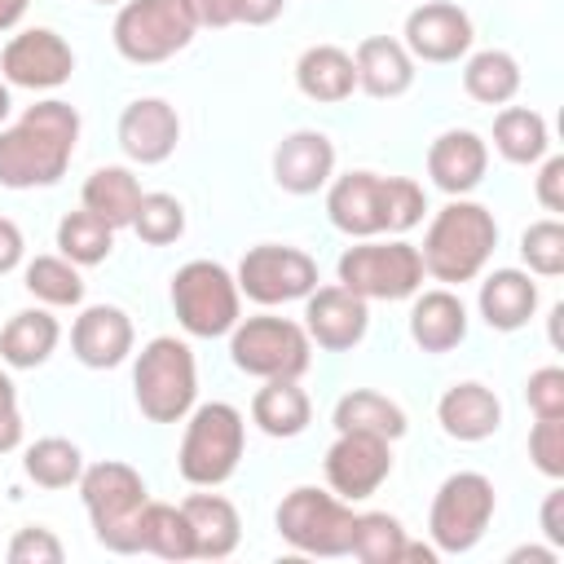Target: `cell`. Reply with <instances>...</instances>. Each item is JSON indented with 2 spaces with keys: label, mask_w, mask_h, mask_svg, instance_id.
Wrapping results in <instances>:
<instances>
[{
  "label": "cell",
  "mask_w": 564,
  "mask_h": 564,
  "mask_svg": "<svg viewBox=\"0 0 564 564\" xmlns=\"http://www.w3.org/2000/svg\"><path fill=\"white\" fill-rule=\"evenodd\" d=\"M79 145V110L62 97L26 106L0 128V189H48L66 176Z\"/></svg>",
  "instance_id": "cell-1"
},
{
  "label": "cell",
  "mask_w": 564,
  "mask_h": 564,
  "mask_svg": "<svg viewBox=\"0 0 564 564\" xmlns=\"http://www.w3.org/2000/svg\"><path fill=\"white\" fill-rule=\"evenodd\" d=\"M494 247H498L494 212L476 198H449L441 212H432L419 256H423L427 278H436L445 286H463L485 273Z\"/></svg>",
  "instance_id": "cell-2"
},
{
  "label": "cell",
  "mask_w": 564,
  "mask_h": 564,
  "mask_svg": "<svg viewBox=\"0 0 564 564\" xmlns=\"http://www.w3.org/2000/svg\"><path fill=\"white\" fill-rule=\"evenodd\" d=\"M75 489H79V502L88 511L93 538L115 555H137L141 551V511L150 502L141 471L119 463V458L84 463V476Z\"/></svg>",
  "instance_id": "cell-3"
},
{
  "label": "cell",
  "mask_w": 564,
  "mask_h": 564,
  "mask_svg": "<svg viewBox=\"0 0 564 564\" xmlns=\"http://www.w3.org/2000/svg\"><path fill=\"white\" fill-rule=\"evenodd\" d=\"M181 432V449H176V471L185 485L194 489H220L247 449V419L238 405L229 401H203L194 405Z\"/></svg>",
  "instance_id": "cell-4"
},
{
  "label": "cell",
  "mask_w": 564,
  "mask_h": 564,
  "mask_svg": "<svg viewBox=\"0 0 564 564\" xmlns=\"http://www.w3.org/2000/svg\"><path fill=\"white\" fill-rule=\"evenodd\" d=\"M132 401L150 423H181L198 405V361L176 335H154L132 357Z\"/></svg>",
  "instance_id": "cell-5"
},
{
  "label": "cell",
  "mask_w": 564,
  "mask_h": 564,
  "mask_svg": "<svg viewBox=\"0 0 564 564\" xmlns=\"http://www.w3.org/2000/svg\"><path fill=\"white\" fill-rule=\"evenodd\" d=\"M352 520H357L352 502H344L339 494L317 489V485H295L291 494H282V502L273 511L278 538L291 551L317 555V560L348 555V546H352Z\"/></svg>",
  "instance_id": "cell-6"
},
{
  "label": "cell",
  "mask_w": 564,
  "mask_h": 564,
  "mask_svg": "<svg viewBox=\"0 0 564 564\" xmlns=\"http://www.w3.org/2000/svg\"><path fill=\"white\" fill-rule=\"evenodd\" d=\"M172 313L185 335L194 339H220L242 317V291L238 278L220 260H185L172 273Z\"/></svg>",
  "instance_id": "cell-7"
},
{
  "label": "cell",
  "mask_w": 564,
  "mask_h": 564,
  "mask_svg": "<svg viewBox=\"0 0 564 564\" xmlns=\"http://www.w3.org/2000/svg\"><path fill=\"white\" fill-rule=\"evenodd\" d=\"M198 31L189 0H123L110 26L115 53L132 66H159L189 48Z\"/></svg>",
  "instance_id": "cell-8"
},
{
  "label": "cell",
  "mask_w": 564,
  "mask_h": 564,
  "mask_svg": "<svg viewBox=\"0 0 564 564\" xmlns=\"http://www.w3.org/2000/svg\"><path fill=\"white\" fill-rule=\"evenodd\" d=\"M229 361L251 379H304L313 366V339L300 322L278 313L238 317L229 330Z\"/></svg>",
  "instance_id": "cell-9"
},
{
  "label": "cell",
  "mask_w": 564,
  "mask_h": 564,
  "mask_svg": "<svg viewBox=\"0 0 564 564\" xmlns=\"http://www.w3.org/2000/svg\"><path fill=\"white\" fill-rule=\"evenodd\" d=\"M498 511L494 480L485 471H449L427 507V538L441 555H467Z\"/></svg>",
  "instance_id": "cell-10"
},
{
  "label": "cell",
  "mask_w": 564,
  "mask_h": 564,
  "mask_svg": "<svg viewBox=\"0 0 564 564\" xmlns=\"http://www.w3.org/2000/svg\"><path fill=\"white\" fill-rule=\"evenodd\" d=\"M339 286H348L361 300H410L414 291H423V256L414 242L405 238H357V247H348L335 264Z\"/></svg>",
  "instance_id": "cell-11"
},
{
  "label": "cell",
  "mask_w": 564,
  "mask_h": 564,
  "mask_svg": "<svg viewBox=\"0 0 564 564\" xmlns=\"http://www.w3.org/2000/svg\"><path fill=\"white\" fill-rule=\"evenodd\" d=\"M238 291L260 304V308H278V304H295L304 300L322 278H317V260L291 242H256L242 251L238 269Z\"/></svg>",
  "instance_id": "cell-12"
},
{
  "label": "cell",
  "mask_w": 564,
  "mask_h": 564,
  "mask_svg": "<svg viewBox=\"0 0 564 564\" xmlns=\"http://www.w3.org/2000/svg\"><path fill=\"white\" fill-rule=\"evenodd\" d=\"M322 471L330 494H339L344 502H366L392 476V441L370 432H335L322 458Z\"/></svg>",
  "instance_id": "cell-13"
},
{
  "label": "cell",
  "mask_w": 564,
  "mask_h": 564,
  "mask_svg": "<svg viewBox=\"0 0 564 564\" xmlns=\"http://www.w3.org/2000/svg\"><path fill=\"white\" fill-rule=\"evenodd\" d=\"M75 75V48L53 26H26L0 48V79L9 88L53 93Z\"/></svg>",
  "instance_id": "cell-14"
},
{
  "label": "cell",
  "mask_w": 564,
  "mask_h": 564,
  "mask_svg": "<svg viewBox=\"0 0 564 564\" xmlns=\"http://www.w3.org/2000/svg\"><path fill=\"white\" fill-rule=\"evenodd\" d=\"M401 44L410 48L414 62L449 66V62L471 53L476 26H471V13L463 4H454V0H423V4H414L405 13Z\"/></svg>",
  "instance_id": "cell-15"
},
{
  "label": "cell",
  "mask_w": 564,
  "mask_h": 564,
  "mask_svg": "<svg viewBox=\"0 0 564 564\" xmlns=\"http://www.w3.org/2000/svg\"><path fill=\"white\" fill-rule=\"evenodd\" d=\"M322 352H352L370 330V300L352 295L348 286H313L304 295V322H300Z\"/></svg>",
  "instance_id": "cell-16"
},
{
  "label": "cell",
  "mask_w": 564,
  "mask_h": 564,
  "mask_svg": "<svg viewBox=\"0 0 564 564\" xmlns=\"http://www.w3.org/2000/svg\"><path fill=\"white\" fill-rule=\"evenodd\" d=\"M115 137H119V150L141 163V167H154V163H167L181 145V115L172 101L163 97H137L123 106L119 123H115Z\"/></svg>",
  "instance_id": "cell-17"
},
{
  "label": "cell",
  "mask_w": 564,
  "mask_h": 564,
  "mask_svg": "<svg viewBox=\"0 0 564 564\" xmlns=\"http://www.w3.org/2000/svg\"><path fill=\"white\" fill-rule=\"evenodd\" d=\"M70 352L88 370H115L137 352L132 317L119 304H84L70 322Z\"/></svg>",
  "instance_id": "cell-18"
},
{
  "label": "cell",
  "mask_w": 564,
  "mask_h": 564,
  "mask_svg": "<svg viewBox=\"0 0 564 564\" xmlns=\"http://www.w3.org/2000/svg\"><path fill=\"white\" fill-rule=\"evenodd\" d=\"M335 176V141L317 128H295L273 145V181L278 189L304 198L326 189Z\"/></svg>",
  "instance_id": "cell-19"
},
{
  "label": "cell",
  "mask_w": 564,
  "mask_h": 564,
  "mask_svg": "<svg viewBox=\"0 0 564 564\" xmlns=\"http://www.w3.org/2000/svg\"><path fill=\"white\" fill-rule=\"evenodd\" d=\"M489 172V141L471 128H445L427 145V176L441 194L467 198Z\"/></svg>",
  "instance_id": "cell-20"
},
{
  "label": "cell",
  "mask_w": 564,
  "mask_h": 564,
  "mask_svg": "<svg viewBox=\"0 0 564 564\" xmlns=\"http://www.w3.org/2000/svg\"><path fill=\"white\" fill-rule=\"evenodd\" d=\"M326 220L348 238H379L383 234V176L366 167L330 176Z\"/></svg>",
  "instance_id": "cell-21"
},
{
  "label": "cell",
  "mask_w": 564,
  "mask_h": 564,
  "mask_svg": "<svg viewBox=\"0 0 564 564\" xmlns=\"http://www.w3.org/2000/svg\"><path fill=\"white\" fill-rule=\"evenodd\" d=\"M436 423L449 441L458 445H476V441H489L498 427H502V401L489 383L480 379H458L441 392L436 401Z\"/></svg>",
  "instance_id": "cell-22"
},
{
  "label": "cell",
  "mask_w": 564,
  "mask_h": 564,
  "mask_svg": "<svg viewBox=\"0 0 564 564\" xmlns=\"http://www.w3.org/2000/svg\"><path fill=\"white\" fill-rule=\"evenodd\" d=\"M410 300H414L410 304V339H414V348L441 357V352H454L467 339L471 317H467V304H463L458 291L432 286V291H414Z\"/></svg>",
  "instance_id": "cell-23"
},
{
  "label": "cell",
  "mask_w": 564,
  "mask_h": 564,
  "mask_svg": "<svg viewBox=\"0 0 564 564\" xmlns=\"http://www.w3.org/2000/svg\"><path fill=\"white\" fill-rule=\"evenodd\" d=\"M538 282L529 269H494L480 278V291H476V308H480V322L498 335H511L520 326L533 322L538 313Z\"/></svg>",
  "instance_id": "cell-24"
},
{
  "label": "cell",
  "mask_w": 564,
  "mask_h": 564,
  "mask_svg": "<svg viewBox=\"0 0 564 564\" xmlns=\"http://www.w3.org/2000/svg\"><path fill=\"white\" fill-rule=\"evenodd\" d=\"M352 66H357V88L375 101H392V97H405L414 88V57L401 40L392 35H366L357 48H352Z\"/></svg>",
  "instance_id": "cell-25"
},
{
  "label": "cell",
  "mask_w": 564,
  "mask_h": 564,
  "mask_svg": "<svg viewBox=\"0 0 564 564\" xmlns=\"http://www.w3.org/2000/svg\"><path fill=\"white\" fill-rule=\"evenodd\" d=\"M295 88L317 106H339L357 93V66L352 53L339 44H308L295 57Z\"/></svg>",
  "instance_id": "cell-26"
},
{
  "label": "cell",
  "mask_w": 564,
  "mask_h": 564,
  "mask_svg": "<svg viewBox=\"0 0 564 564\" xmlns=\"http://www.w3.org/2000/svg\"><path fill=\"white\" fill-rule=\"evenodd\" d=\"M185 520H189V533H194V560H225L238 551L242 542V520H238V507L225 498V494H189L181 502Z\"/></svg>",
  "instance_id": "cell-27"
},
{
  "label": "cell",
  "mask_w": 564,
  "mask_h": 564,
  "mask_svg": "<svg viewBox=\"0 0 564 564\" xmlns=\"http://www.w3.org/2000/svg\"><path fill=\"white\" fill-rule=\"evenodd\" d=\"M62 344V322L35 304V308H18L4 326H0V361L9 370H35L44 366Z\"/></svg>",
  "instance_id": "cell-28"
},
{
  "label": "cell",
  "mask_w": 564,
  "mask_h": 564,
  "mask_svg": "<svg viewBox=\"0 0 564 564\" xmlns=\"http://www.w3.org/2000/svg\"><path fill=\"white\" fill-rule=\"evenodd\" d=\"M251 423L273 441H291L313 423V401L300 379H260L251 397Z\"/></svg>",
  "instance_id": "cell-29"
},
{
  "label": "cell",
  "mask_w": 564,
  "mask_h": 564,
  "mask_svg": "<svg viewBox=\"0 0 564 564\" xmlns=\"http://www.w3.org/2000/svg\"><path fill=\"white\" fill-rule=\"evenodd\" d=\"M141 194H145V189H141V181H137L132 167L106 163V167H93V172H88V181H84V189H79V207H88L93 216H101V220L119 234V229L132 225Z\"/></svg>",
  "instance_id": "cell-30"
},
{
  "label": "cell",
  "mask_w": 564,
  "mask_h": 564,
  "mask_svg": "<svg viewBox=\"0 0 564 564\" xmlns=\"http://www.w3.org/2000/svg\"><path fill=\"white\" fill-rule=\"evenodd\" d=\"M330 423H335V432H370V436H383V441H401L410 432L405 410L388 392H375V388L344 392L330 410Z\"/></svg>",
  "instance_id": "cell-31"
},
{
  "label": "cell",
  "mask_w": 564,
  "mask_h": 564,
  "mask_svg": "<svg viewBox=\"0 0 564 564\" xmlns=\"http://www.w3.org/2000/svg\"><path fill=\"white\" fill-rule=\"evenodd\" d=\"M520 84H524L520 62L507 48H476L463 62V93L471 101H480V106H507V101H516Z\"/></svg>",
  "instance_id": "cell-32"
},
{
  "label": "cell",
  "mask_w": 564,
  "mask_h": 564,
  "mask_svg": "<svg viewBox=\"0 0 564 564\" xmlns=\"http://www.w3.org/2000/svg\"><path fill=\"white\" fill-rule=\"evenodd\" d=\"M494 150L516 167H533L551 150V128L533 106H502L494 115Z\"/></svg>",
  "instance_id": "cell-33"
},
{
  "label": "cell",
  "mask_w": 564,
  "mask_h": 564,
  "mask_svg": "<svg viewBox=\"0 0 564 564\" xmlns=\"http://www.w3.org/2000/svg\"><path fill=\"white\" fill-rule=\"evenodd\" d=\"M22 286L44 308H79L84 304V273L66 256H35V260H26Z\"/></svg>",
  "instance_id": "cell-34"
},
{
  "label": "cell",
  "mask_w": 564,
  "mask_h": 564,
  "mask_svg": "<svg viewBox=\"0 0 564 564\" xmlns=\"http://www.w3.org/2000/svg\"><path fill=\"white\" fill-rule=\"evenodd\" d=\"M22 471L40 489H70L84 476V449L66 436H40L22 449Z\"/></svg>",
  "instance_id": "cell-35"
},
{
  "label": "cell",
  "mask_w": 564,
  "mask_h": 564,
  "mask_svg": "<svg viewBox=\"0 0 564 564\" xmlns=\"http://www.w3.org/2000/svg\"><path fill=\"white\" fill-rule=\"evenodd\" d=\"M110 251H115V229L101 216H93L88 207L66 212L57 220V256H66L70 264L93 269V264L110 260Z\"/></svg>",
  "instance_id": "cell-36"
},
{
  "label": "cell",
  "mask_w": 564,
  "mask_h": 564,
  "mask_svg": "<svg viewBox=\"0 0 564 564\" xmlns=\"http://www.w3.org/2000/svg\"><path fill=\"white\" fill-rule=\"evenodd\" d=\"M141 551L159 560H194V533L181 502H145L141 511Z\"/></svg>",
  "instance_id": "cell-37"
},
{
  "label": "cell",
  "mask_w": 564,
  "mask_h": 564,
  "mask_svg": "<svg viewBox=\"0 0 564 564\" xmlns=\"http://www.w3.org/2000/svg\"><path fill=\"white\" fill-rule=\"evenodd\" d=\"M401 546H405V529L392 511H357L348 555H357L361 564H397Z\"/></svg>",
  "instance_id": "cell-38"
},
{
  "label": "cell",
  "mask_w": 564,
  "mask_h": 564,
  "mask_svg": "<svg viewBox=\"0 0 564 564\" xmlns=\"http://www.w3.org/2000/svg\"><path fill=\"white\" fill-rule=\"evenodd\" d=\"M145 247H172L185 234V203L167 189H145L137 203V216L128 225Z\"/></svg>",
  "instance_id": "cell-39"
},
{
  "label": "cell",
  "mask_w": 564,
  "mask_h": 564,
  "mask_svg": "<svg viewBox=\"0 0 564 564\" xmlns=\"http://www.w3.org/2000/svg\"><path fill=\"white\" fill-rule=\"evenodd\" d=\"M520 260L533 278H560L564 273V225H560V216H542L520 234Z\"/></svg>",
  "instance_id": "cell-40"
},
{
  "label": "cell",
  "mask_w": 564,
  "mask_h": 564,
  "mask_svg": "<svg viewBox=\"0 0 564 564\" xmlns=\"http://www.w3.org/2000/svg\"><path fill=\"white\" fill-rule=\"evenodd\" d=\"M427 212V189L414 176H383V234H410Z\"/></svg>",
  "instance_id": "cell-41"
},
{
  "label": "cell",
  "mask_w": 564,
  "mask_h": 564,
  "mask_svg": "<svg viewBox=\"0 0 564 564\" xmlns=\"http://www.w3.org/2000/svg\"><path fill=\"white\" fill-rule=\"evenodd\" d=\"M9 564H62L66 560V546L62 538L48 529V524H22L13 538H9Z\"/></svg>",
  "instance_id": "cell-42"
},
{
  "label": "cell",
  "mask_w": 564,
  "mask_h": 564,
  "mask_svg": "<svg viewBox=\"0 0 564 564\" xmlns=\"http://www.w3.org/2000/svg\"><path fill=\"white\" fill-rule=\"evenodd\" d=\"M529 458L546 480H564V419H538L529 427Z\"/></svg>",
  "instance_id": "cell-43"
},
{
  "label": "cell",
  "mask_w": 564,
  "mask_h": 564,
  "mask_svg": "<svg viewBox=\"0 0 564 564\" xmlns=\"http://www.w3.org/2000/svg\"><path fill=\"white\" fill-rule=\"evenodd\" d=\"M524 401H529L533 419H564V370L538 366L524 383Z\"/></svg>",
  "instance_id": "cell-44"
},
{
  "label": "cell",
  "mask_w": 564,
  "mask_h": 564,
  "mask_svg": "<svg viewBox=\"0 0 564 564\" xmlns=\"http://www.w3.org/2000/svg\"><path fill=\"white\" fill-rule=\"evenodd\" d=\"M533 194H538L542 212H551V216L564 212V159L560 154H546L542 159V167L533 176Z\"/></svg>",
  "instance_id": "cell-45"
},
{
  "label": "cell",
  "mask_w": 564,
  "mask_h": 564,
  "mask_svg": "<svg viewBox=\"0 0 564 564\" xmlns=\"http://www.w3.org/2000/svg\"><path fill=\"white\" fill-rule=\"evenodd\" d=\"M22 445V410H18V383L0 370V454H13Z\"/></svg>",
  "instance_id": "cell-46"
},
{
  "label": "cell",
  "mask_w": 564,
  "mask_h": 564,
  "mask_svg": "<svg viewBox=\"0 0 564 564\" xmlns=\"http://www.w3.org/2000/svg\"><path fill=\"white\" fill-rule=\"evenodd\" d=\"M538 520H542V533H546V542H551V546H564V489H560V480L546 489Z\"/></svg>",
  "instance_id": "cell-47"
},
{
  "label": "cell",
  "mask_w": 564,
  "mask_h": 564,
  "mask_svg": "<svg viewBox=\"0 0 564 564\" xmlns=\"http://www.w3.org/2000/svg\"><path fill=\"white\" fill-rule=\"evenodd\" d=\"M22 260H26V238H22V229H18V220L0 216V278L13 273Z\"/></svg>",
  "instance_id": "cell-48"
},
{
  "label": "cell",
  "mask_w": 564,
  "mask_h": 564,
  "mask_svg": "<svg viewBox=\"0 0 564 564\" xmlns=\"http://www.w3.org/2000/svg\"><path fill=\"white\" fill-rule=\"evenodd\" d=\"M194 4V18L198 26H212V31H225L238 22V0H189Z\"/></svg>",
  "instance_id": "cell-49"
},
{
  "label": "cell",
  "mask_w": 564,
  "mask_h": 564,
  "mask_svg": "<svg viewBox=\"0 0 564 564\" xmlns=\"http://www.w3.org/2000/svg\"><path fill=\"white\" fill-rule=\"evenodd\" d=\"M282 9H286V0H238V22H247V26H269V22L282 18Z\"/></svg>",
  "instance_id": "cell-50"
},
{
  "label": "cell",
  "mask_w": 564,
  "mask_h": 564,
  "mask_svg": "<svg viewBox=\"0 0 564 564\" xmlns=\"http://www.w3.org/2000/svg\"><path fill=\"white\" fill-rule=\"evenodd\" d=\"M524 560H533V564H555V560H560V546H516V551L507 555V564H524Z\"/></svg>",
  "instance_id": "cell-51"
},
{
  "label": "cell",
  "mask_w": 564,
  "mask_h": 564,
  "mask_svg": "<svg viewBox=\"0 0 564 564\" xmlns=\"http://www.w3.org/2000/svg\"><path fill=\"white\" fill-rule=\"evenodd\" d=\"M410 560H419V564H436V560H441V551H436V546H423V542H410V538H405V546H401V560H397V564H410Z\"/></svg>",
  "instance_id": "cell-52"
},
{
  "label": "cell",
  "mask_w": 564,
  "mask_h": 564,
  "mask_svg": "<svg viewBox=\"0 0 564 564\" xmlns=\"http://www.w3.org/2000/svg\"><path fill=\"white\" fill-rule=\"evenodd\" d=\"M31 0H0V31H13L22 18H26Z\"/></svg>",
  "instance_id": "cell-53"
},
{
  "label": "cell",
  "mask_w": 564,
  "mask_h": 564,
  "mask_svg": "<svg viewBox=\"0 0 564 564\" xmlns=\"http://www.w3.org/2000/svg\"><path fill=\"white\" fill-rule=\"evenodd\" d=\"M9 110H13V88L0 79V128H4V119H9Z\"/></svg>",
  "instance_id": "cell-54"
},
{
  "label": "cell",
  "mask_w": 564,
  "mask_h": 564,
  "mask_svg": "<svg viewBox=\"0 0 564 564\" xmlns=\"http://www.w3.org/2000/svg\"><path fill=\"white\" fill-rule=\"evenodd\" d=\"M97 4H123V0H97Z\"/></svg>",
  "instance_id": "cell-55"
}]
</instances>
